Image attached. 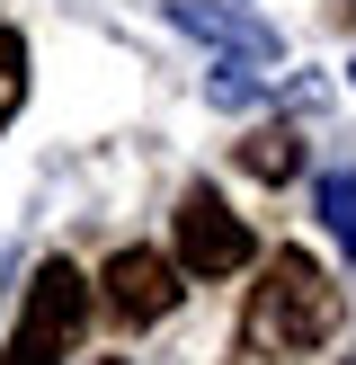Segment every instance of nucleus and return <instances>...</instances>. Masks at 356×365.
Listing matches in <instances>:
<instances>
[{
  "label": "nucleus",
  "instance_id": "1",
  "mask_svg": "<svg viewBox=\"0 0 356 365\" xmlns=\"http://www.w3.org/2000/svg\"><path fill=\"white\" fill-rule=\"evenodd\" d=\"M338 330V285L312 250H276L249 285V312H241V339L267 356H312L320 339Z\"/></svg>",
  "mask_w": 356,
  "mask_h": 365
},
{
  "label": "nucleus",
  "instance_id": "2",
  "mask_svg": "<svg viewBox=\"0 0 356 365\" xmlns=\"http://www.w3.org/2000/svg\"><path fill=\"white\" fill-rule=\"evenodd\" d=\"M80 321H89V285L71 259H45L27 285V303H18V330H9V356L0 365H63L80 348Z\"/></svg>",
  "mask_w": 356,
  "mask_h": 365
},
{
  "label": "nucleus",
  "instance_id": "3",
  "mask_svg": "<svg viewBox=\"0 0 356 365\" xmlns=\"http://www.w3.org/2000/svg\"><path fill=\"white\" fill-rule=\"evenodd\" d=\"M178 267H187V277H241L249 267V223L214 187L178 196Z\"/></svg>",
  "mask_w": 356,
  "mask_h": 365
},
{
  "label": "nucleus",
  "instance_id": "4",
  "mask_svg": "<svg viewBox=\"0 0 356 365\" xmlns=\"http://www.w3.org/2000/svg\"><path fill=\"white\" fill-rule=\"evenodd\" d=\"M98 294H107V312H116L125 330H152V321L178 303V267L160 259V250H116L107 277H98Z\"/></svg>",
  "mask_w": 356,
  "mask_h": 365
},
{
  "label": "nucleus",
  "instance_id": "5",
  "mask_svg": "<svg viewBox=\"0 0 356 365\" xmlns=\"http://www.w3.org/2000/svg\"><path fill=\"white\" fill-rule=\"evenodd\" d=\"M241 170L258 178V187H285V178H303V143L285 134V125H258V134L241 143Z\"/></svg>",
  "mask_w": 356,
  "mask_h": 365
},
{
  "label": "nucleus",
  "instance_id": "6",
  "mask_svg": "<svg viewBox=\"0 0 356 365\" xmlns=\"http://www.w3.org/2000/svg\"><path fill=\"white\" fill-rule=\"evenodd\" d=\"M320 223H330V241H347V250H356V178H347V170L320 178Z\"/></svg>",
  "mask_w": 356,
  "mask_h": 365
},
{
  "label": "nucleus",
  "instance_id": "7",
  "mask_svg": "<svg viewBox=\"0 0 356 365\" xmlns=\"http://www.w3.org/2000/svg\"><path fill=\"white\" fill-rule=\"evenodd\" d=\"M18 98H27V45H18V27H0V125L18 116Z\"/></svg>",
  "mask_w": 356,
  "mask_h": 365
},
{
  "label": "nucleus",
  "instance_id": "8",
  "mask_svg": "<svg viewBox=\"0 0 356 365\" xmlns=\"http://www.w3.org/2000/svg\"><path fill=\"white\" fill-rule=\"evenodd\" d=\"M107 365H116V356H107Z\"/></svg>",
  "mask_w": 356,
  "mask_h": 365
}]
</instances>
